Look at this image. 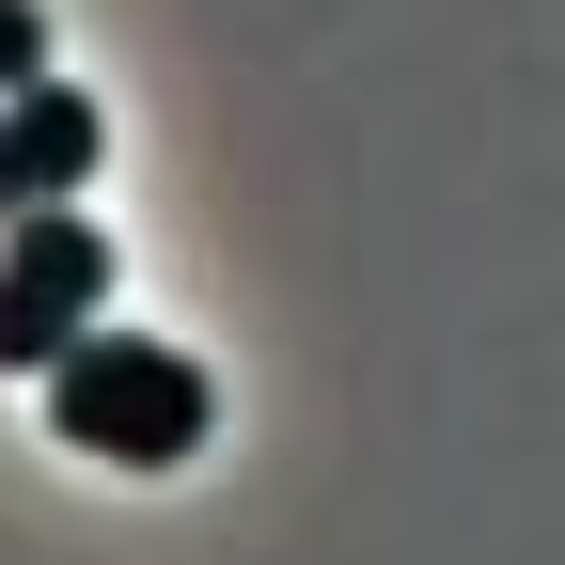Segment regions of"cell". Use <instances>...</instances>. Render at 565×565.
Segmentation results:
<instances>
[{
	"mask_svg": "<svg viewBox=\"0 0 565 565\" xmlns=\"http://www.w3.org/2000/svg\"><path fill=\"white\" fill-rule=\"evenodd\" d=\"M204 408H221L204 362L158 345V330H79V345L47 362V424H63L79 456H110V471H189V456H204Z\"/></svg>",
	"mask_w": 565,
	"mask_h": 565,
	"instance_id": "cell-1",
	"label": "cell"
},
{
	"mask_svg": "<svg viewBox=\"0 0 565 565\" xmlns=\"http://www.w3.org/2000/svg\"><path fill=\"white\" fill-rule=\"evenodd\" d=\"M17 79H47V17H32V0H0V95H17Z\"/></svg>",
	"mask_w": 565,
	"mask_h": 565,
	"instance_id": "cell-3",
	"label": "cell"
},
{
	"mask_svg": "<svg viewBox=\"0 0 565 565\" xmlns=\"http://www.w3.org/2000/svg\"><path fill=\"white\" fill-rule=\"evenodd\" d=\"M110 299V236L79 204H32V221H0V377H47L63 345L95 330Z\"/></svg>",
	"mask_w": 565,
	"mask_h": 565,
	"instance_id": "cell-2",
	"label": "cell"
}]
</instances>
